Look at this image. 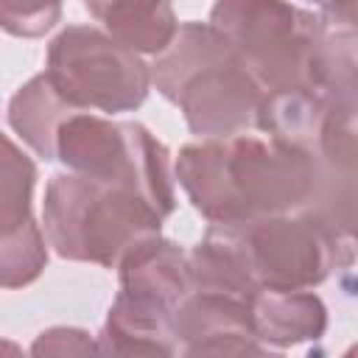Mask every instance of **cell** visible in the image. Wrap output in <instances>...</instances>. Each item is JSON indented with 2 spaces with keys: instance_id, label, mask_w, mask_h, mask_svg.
<instances>
[{
  "instance_id": "9a60e30c",
  "label": "cell",
  "mask_w": 358,
  "mask_h": 358,
  "mask_svg": "<svg viewBox=\"0 0 358 358\" xmlns=\"http://www.w3.org/2000/svg\"><path fill=\"white\" fill-rule=\"evenodd\" d=\"M221 333H249L252 336V310L249 302L224 296V294H199L193 291L173 316V336L179 347L221 336Z\"/></svg>"
},
{
  "instance_id": "2e32d148",
  "label": "cell",
  "mask_w": 358,
  "mask_h": 358,
  "mask_svg": "<svg viewBox=\"0 0 358 358\" xmlns=\"http://www.w3.org/2000/svg\"><path fill=\"white\" fill-rule=\"evenodd\" d=\"M308 210L358 249V168H327L319 162V185Z\"/></svg>"
},
{
  "instance_id": "3957f363",
  "label": "cell",
  "mask_w": 358,
  "mask_h": 358,
  "mask_svg": "<svg viewBox=\"0 0 358 358\" xmlns=\"http://www.w3.org/2000/svg\"><path fill=\"white\" fill-rule=\"evenodd\" d=\"M162 221L143 196L120 185L62 171L45 187L42 229L62 260L117 268L137 243L162 235Z\"/></svg>"
},
{
  "instance_id": "8992f818",
  "label": "cell",
  "mask_w": 358,
  "mask_h": 358,
  "mask_svg": "<svg viewBox=\"0 0 358 358\" xmlns=\"http://www.w3.org/2000/svg\"><path fill=\"white\" fill-rule=\"evenodd\" d=\"M45 76L76 112H134L151 90V64L103 28L67 25L48 45Z\"/></svg>"
},
{
  "instance_id": "7c38bea8",
  "label": "cell",
  "mask_w": 358,
  "mask_h": 358,
  "mask_svg": "<svg viewBox=\"0 0 358 358\" xmlns=\"http://www.w3.org/2000/svg\"><path fill=\"white\" fill-rule=\"evenodd\" d=\"M84 8L103 25V31L112 39H117L123 48L134 50L137 56H162L173 45L182 28L168 3L109 0V3H87Z\"/></svg>"
},
{
  "instance_id": "52a82bcc",
  "label": "cell",
  "mask_w": 358,
  "mask_h": 358,
  "mask_svg": "<svg viewBox=\"0 0 358 358\" xmlns=\"http://www.w3.org/2000/svg\"><path fill=\"white\" fill-rule=\"evenodd\" d=\"M257 291H310L352 263L350 243L313 210L238 229Z\"/></svg>"
},
{
  "instance_id": "ac0fdd59",
  "label": "cell",
  "mask_w": 358,
  "mask_h": 358,
  "mask_svg": "<svg viewBox=\"0 0 358 358\" xmlns=\"http://www.w3.org/2000/svg\"><path fill=\"white\" fill-rule=\"evenodd\" d=\"M48 238L34 221L17 232L0 235V282L3 288L31 285L48 266Z\"/></svg>"
},
{
  "instance_id": "4fadbf2b",
  "label": "cell",
  "mask_w": 358,
  "mask_h": 358,
  "mask_svg": "<svg viewBox=\"0 0 358 358\" xmlns=\"http://www.w3.org/2000/svg\"><path fill=\"white\" fill-rule=\"evenodd\" d=\"M327 117V103L319 90H282L266 92L255 126L274 143L319 157V140Z\"/></svg>"
},
{
  "instance_id": "e0dca14e",
  "label": "cell",
  "mask_w": 358,
  "mask_h": 358,
  "mask_svg": "<svg viewBox=\"0 0 358 358\" xmlns=\"http://www.w3.org/2000/svg\"><path fill=\"white\" fill-rule=\"evenodd\" d=\"M34 185L36 165L34 159L11 140L3 137V190H0V235L17 232L34 224Z\"/></svg>"
},
{
  "instance_id": "30bf717a",
  "label": "cell",
  "mask_w": 358,
  "mask_h": 358,
  "mask_svg": "<svg viewBox=\"0 0 358 358\" xmlns=\"http://www.w3.org/2000/svg\"><path fill=\"white\" fill-rule=\"evenodd\" d=\"M249 310L252 336L268 347H296L327 333V305L313 291H257Z\"/></svg>"
},
{
  "instance_id": "d6986e66",
  "label": "cell",
  "mask_w": 358,
  "mask_h": 358,
  "mask_svg": "<svg viewBox=\"0 0 358 358\" xmlns=\"http://www.w3.org/2000/svg\"><path fill=\"white\" fill-rule=\"evenodd\" d=\"M98 341L101 358H179L176 336L129 330L115 322H103Z\"/></svg>"
},
{
  "instance_id": "8fae6325",
  "label": "cell",
  "mask_w": 358,
  "mask_h": 358,
  "mask_svg": "<svg viewBox=\"0 0 358 358\" xmlns=\"http://www.w3.org/2000/svg\"><path fill=\"white\" fill-rule=\"evenodd\" d=\"M187 260L193 291L199 294H224L243 302H252L257 294L238 229L207 227L204 238L187 252Z\"/></svg>"
},
{
  "instance_id": "277c9868",
  "label": "cell",
  "mask_w": 358,
  "mask_h": 358,
  "mask_svg": "<svg viewBox=\"0 0 358 358\" xmlns=\"http://www.w3.org/2000/svg\"><path fill=\"white\" fill-rule=\"evenodd\" d=\"M218 28L263 92L319 90V53L327 25L313 8L274 0H221L210 8Z\"/></svg>"
},
{
  "instance_id": "9c48e42d",
  "label": "cell",
  "mask_w": 358,
  "mask_h": 358,
  "mask_svg": "<svg viewBox=\"0 0 358 358\" xmlns=\"http://www.w3.org/2000/svg\"><path fill=\"white\" fill-rule=\"evenodd\" d=\"M316 87L327 103L319 162L358 168V31H327Z\"/></svg>"
},
{
  "instance_id": "5b68a950",
  "label": "cell",
  "mask_w": 358,
  "mask_h": 358,
  "mask_svg": "<svg viewBox=\"0 0 358 358\" xmlns=\"http://www.w3.org/2000/svg\"><path fill=\"white\" fill-rule=\"evenodd\" d=\"M56 159L70 173L134 190L162 218L176 207L171 151L137 120L76 112L59 129Z\"/></svg>"
},
{
  "instance_id": "cb8c5ba5",
  "label": "cell",
  "mask_w": 358,
  "mask_h": 358,
  "mask_svg": "<svg viewBox=\"0 0 358 358\" xmlns=\"http://www.w3.org/2000/svg\"><path fill=\"white\" fill-rule=\"evenodd\" d=\"M3 350H6V358H25L14 341H3Z\"/></svg>"
},
{
  "instance_id": "44dd1931",
  "label": "cell",
  "mask_w": 358,
  "mask_h": 358,
  "mask_svg": "<svg viewBox=\"0 0 358 358\" xmlns=\"http://www.w3.org/2000/svg\"><path fill=\"white\" fill-rule=\"evenodd\" d=\"M28 358H101V341L81 327H48L31 341Z\"/></svg>"
},
{
  "instance_id": "ffe728a7",
  "label": "cell",
  "mask_w": 358,
  "mask_h": 358,
  "mask_svg": "<svg viewBox=\"0 0 358 358\" xmlns=\"http://www.w3.org/2000/svg\"><path fill=\"white\" fill-rule=\"evenodd\" d=\"M62 17V6L53 0H3L0 3V25L11 36H42Z\"/></svg>"
},
{
  "instance_id": "603a6c76",
  "label": "cell",
  "mask_w": 358,
  "mask_h": 358,
  "mask_svg": "<svg viewBox=\"0 0 358 358\" xmlns=\"http://www.w3.org/2000/svg\"><path fill=\"white\" fill-rule=\"evenodd\" d=\"M316 11L324 20L327 31H358V0L322 3L316 6Z\"/></svg>"
},
{
  "instance_id": "6da1fadb",
  "label": "cell",
  "mask_w": 358,
  "mask_h": 358,
  "mask_svg": "<svg viewBox=\"0 0 358 358\" xmlns=\"http://www.w3.org/2000/svg\"><path fill=\"white\" fill-rule=\"evenodd\" d=\"M173 173L210 227L243 229L308 210L319 185V157L268 137L238 134L182 145Z\"/></svg>"
},
{
  "instance_id": "ba28073f",
  "label": "cell",
  "mask_w": 358,
  "mask_h": 358,
  "mask_svg": "<svg viewBox=\"0 0 358 358\" xmlns=\"http://www.w3.org/2000/svg\"><path fill=\"white\" fill-rule=\"evenodd\" d=\"M120 291L109 305V319L154 333H173V316L193 294L187 252L162 238H145L117 266Z\"/></svg>"
},
{
  "instance_id": "7a4b0ae2",
  "label": "cell",
  "mask_w": 358,
  "mask_h": 358,
  "mask_svg": "<svg viewBox=\"0 0 358 358\" xmlns=\"http://www.w3.org/2000/svg\"><path fill=\"white\" fill-rule=\"evenodd\" d=\"M151 87L176 103L201 140H229L255 126L263 87L229 39L210 22H185L173 45L154 59Z\"/></svg>"
},
{
  "instance_id": "7402d4cb",
  "label": "cell",
  "mask_w": 358,
  "mask_h": 358,
  "mask_svg": "<svg viewBox=\"0 0 358 358\" xmlns=\"http://www.w3.org/2000/svg\"><path fill=\"white\" fill-rule=\"evenodd\" d=\"M179 358H285V355L271 352L249 333H221L185 344Z\"/></svg>"
},
{
  "instance_id": "d4e9b609",
  "label": "cell",
  "mask_w": 358,
  "mask_h": 358,
  "mask_svg": "<svg viewBox=\"0 0 358 358\" xmlns=\"http://www.w3.org/2000/svg\"><path fill=\"white\" fill-rule=\"evenodd\" d=\"M341 358H358V344H352V347H347V352H344Z\"/></svg>"
},
{
  "instance_id": "5bb4252c",
  "label": "cell",
  "mask_w": 358,
  "mask_h": 358,
  "mask_svg": "<svg viewBox=\"0 0 358 358\" xmlns=\"http://www.w3.org/2000/svg\"><path fill=\"white\" fill-rule=\"evenodd\" d=\"M70 115L76 109L53 90L45 70L25 81L8 101V126L42 159H56V137Z\"/></svg>"
}]
</instances>
